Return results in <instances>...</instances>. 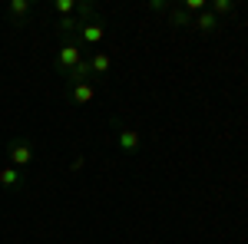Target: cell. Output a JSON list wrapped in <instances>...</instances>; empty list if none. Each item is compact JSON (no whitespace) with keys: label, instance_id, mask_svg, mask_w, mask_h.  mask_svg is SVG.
I'll return each instance as SVG.
<instances>
[{"label":"cell","instance_id":"12","mask_svg":"<svg viewBox=\"0 0 248 244\" xmlns=\"http://www.w3.org/2000/svg\"><path fill=\"white\" fill-rule=\"evenodd\" d=\"M169 23L179 27V30H182V27H192V14H186L182 7H169Z\"/></svg>","mask_w":248,"mask_h":244},{"label":"cell","instance_id":"15","mask_svg":"<svg viewBox=\"0 0 248 244\" xmlns=\"http://www.w3.org/2000/svg\"><path fill=\"white\" fill-rule=\"evenodd\" d=\"M179 7H182L186 14H202V10H205V0H182Z\"/></svg>","mask_w":248,"mask_h":244},{"label":"cell","instance_id":"8","mask_svg":"<svg viewBox=\"0 0 248 244\" xmlns=\"http://www.w3.org/2000/svg\"><path fill=\"white\" fill-rule=\"evenodd\" d=\"M30 10H33L30 0H10V20L14 23H23V20L30 17Z\"/></svg>","mask_w":248,"mask_h":244},{"label":"cell","instance_id":"6","mask_svg":"<svg viewBox=\"0 0 248 244\" xmlns=\"http://www.w3.org/2000/svg\"><path fill=\"white\" fill-rule=\"evenodd\" d=\"M70 99H73L77 106H86V102H93V99H96V86H93V83H79V86H70Z\"/></svg>","mask_w":248,"mask_h":244},{"label":"cell","instance_id":"9","mask_svg":"<svg viewBox=\"0 0 248 244\" xmlns=\"http://www.w3.org/2000/svg\"><path fill=\"white\" fill-rule=\"evenodd\" d=\"M93 76V70H90V59H83L79 66H73L70 73H66V79H70V86H79V83H86Z\"/></svg>","mask_w":248,"mask_h":244},{"label":"cell","instance_id":"3","mask_svg":"<svg viewBox=\"0 0 248 244\" xmlns=\"http://www.w3.org/2000/svg\"><path fill=\"white\" fill-rule=\"evenodd\" d=\"M57 63H60V70H63V73H70L73 66H79V63H83V53H79V43H73V40H66V43H63V50L57 53Z\"/></svg>","mask_w":248,"mask_h":244},{"label":"cell","instance_id":"17","mask_svg":"<svg viewBox=\"0 0 248 244\" xmlns=\"http://www.w3.org/2000/svg\"><path fill=\"white\" fill-rule=\"evenodd\" d=\"M83 165H86V158H83V155H77V158L70 162V169H73V172H79V169H83Z\"/></svg>","mask_w":248,"mask_h":244},{"label":"cell","instance_id":"4","mask_svg":"<svg viewBox=\"0 0 248 244\" xmlns=\"http://www.w3.org/2000/svg\"><path fill=\"white\" fill-rule=\"evenodd\" d=\"M192 27H195L199 33H218V17L205 7L202 14H195V17H192Z\"/></svg>","mask_w":248,"mask_h":244},{"label":"cell","instance_id":"14","mask_svg":"<svg viewBox=\"0 0 248 244\" xmlns=\"http://www.w3.org/2000/svg\"><path fill=\"white\" fill-rule=\"evenodd\" d=\"M53 7H57L60 17H70V14H77V3H73V0H53Z\"/></svg>","mask_w":248,"mask_h":244},{"label":"cell","instance_id":"10","mask_svg":"<svg viewBox=\"0 0 248 244\" xmlns=\"http://www.w3.org/2000/svg\"><path fill=\"white\" fill-rule=\"evenodd\" d=\"M109 66H113L109 53H93V57H90V70H93V76H106Z\"/></svg>","mask_w":248,"mask_h":244},{"label":"cell","instance_id":"16","mask_svg":"<svg viewBox=\"0 0 248 244\" xmlns=\"http://www.w3.org/2000/svg\"><path fill=\"white\" fill-rule=\"evenodd\" d=\"M149 10L153 14H169V3L166 0H149Z\"/></svg>","mask_w":248,"mask_h":244},{"label":"cell","instance_id":"1","mask_svg":"<svg viewBox=\"0 0 248 244\" xmlns=\"http://www.w3.org/2000/svg\"><path fill=\"white\" fill-rule=\"evenodd\" d=\"M113 135H116V149L123 152V155H136L139 145H142V139H139V132L133 126H126V122H113Z\"/></svg>","mask_w":248,"mask_h":244},{"label":"cell","instance_id":"5","mask_svg":"<svg viewBox=\"0 0 248 244\" xmlns=\"http://www.w3.org/2000/svg\"><path fill=\"white\" fill-rule=\"evenodd\" d=\"M103 37H106V23H103V20H93V23H86V27L79 30V40H83L86 46H96Z\"/></svg>","mask_w":248,"mask_h":244},{"label":"cell","instance_id":"11","mask_svg":"<svg viewBox=\"0 0 248 244\" xmlns=\"http://www.w3.org/2000/svg\"><path fill=\"white\" fill-rule=\"evenodd\" d=\"M60 33H66V37H70V33H79V30H83V27H86V23H83V20L77 17V14H70V17H60Z\"/></svg>","mask_w":248,"mask_h":244},{"label":"cell","instance_id":"13","mask_svg":"<svg viewBox=\"0 0 248 244\" xmlns=\"http://www.w3.org/2000/svg\"><path fill=\"white\" fill-rule=\"evenodd\" d=\"M212 14H215V17H229L232 10H235V3H232V0H212V7H209Z\"/></svg>","mask_w":248,"mask_h":244},{"label":"cell","instance_id":"7","mask_svg":"<svg viewBox=\"0 0 248 244\" xmlns=\"http://www.w3.org/2000/svg\"><path fill=\"white\" fill-rule=\"evenodd\" d=\"M0 185L10 188V191H17V188L23 185V175H20V169H14V165H3V169H0Z\"/></svg>","mask_w":248,"mask_h":244},{"label":"cell","instance_id":"2","mask_svg":"<svg viewBox=\"0 0 248 244\" xmlns=\"http://www.w3.org/2000/svg\"><path fill=\"white\" fill-rule=\"evenodd\" d=\"M7 158H10L14 169H27V165L33 162V145H30L27 139H14V142L7 145Z\"/></svg>","mask_w":248,"mask_h":244}]
</instances>
